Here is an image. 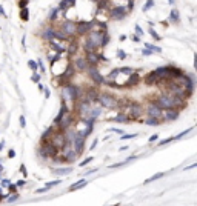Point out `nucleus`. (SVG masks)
Returning <instances> with one entry per match:
<instances>
[{
	"label": "nucleus",
	"mask_w": 197,
	"mask_h": 206,
	"mask_svg": "<svg viewBox=\"0 0 197 206\" xmlns=\"http://www.w3.org/2000/svg\"><path fill=\"white\" fill-rule=\"evenodd\" d=\"M180 74H183L179 68H174V66H163V68H157L154 69L152 72H149L146 75V83L148 85H154L159 83L162 80H166V79H176L179 77Z\"/></svg>",
	"instance_id": "nucleus-1"
},
{
	"label": "nucleus",
	"mask_w": 197,
	"mask_h": 206,
	"mask_svg": "<svg viewBox=\"0 0 197 206\" xmlns=\"http://www.w3.org/2000/svg\"><path fill=\"white\" fill-rule=\"evenodd\" d=\"M88 39L92 42V45H94L96 48H103L106 45V43L109 42V37L106 34V31L105 29H96V28H92L89 31V35H88Z\"/></svg>",
	"instance_id": "nucleus-2"
},
{
	"label": "nucleus",
	"mask_w": 197,
	"mask_h": 206,
	"mask_svg": "<svg viewBox=\"0 0 197 206\" xmlns=\"http://www.w3.org/2000/svg\"><path fill=\"white\" fill-rule=\"evenodd\" d=\"M48 142L51 143V145L54 146V148L57 149V151H59V149H62L63 146L68 143V142H66V137H65V134H63V131H59V132H56V134L52 132V135L49 137Z\"/></svg>",
	"instance_id": "nucleus-3"
},
{
	"label": "nucleus",
	"mask_w": 197,
	"mask_h": 206,
	"mask_svg": "<svg viewBox=\"0 0 197 206\" xmlns=\"http://www.w3.org/2000/svg\"><path fill=\"white\" fill-rule=\"evenodd\" d=\"M37 152H39V155L42 157V159H48V157H56L57 149L54 148V146L49 143V142H43Z\"/></svg>",
	"instance_id": "nucleus-4"
},
{
	"label": "nucleus",
	"mask_w": 197,
	"mask_h": 206,
	"mask_svg": "<svg viewBox=\"0 0 197 206\" xmlns=\"http://www.w3.org/2000/svg\"><path fill=\"white\" fill-rule=\"evenodd\" d=\"M97 102L100 103L102 106H105V108H116L119 105V102L114 99L112 95H109V94H100V95H97Z\"/></svg>",
	"instance_id": "nucleus-5"
},
{
	"label": "nucleus",
	"mask_w": 197,
	"mask_h": 206,
	"mask_svg": "<svg viewBox=\"0 0 197 206\" xmlns=\"http://www.w3.org/2000/svg\"><path fill=\"white\" fill-rule=\"evenodd\" d=\"M128 13V9L126 8H123V6H120V5H116V6H112L111 9H109V19H114V20H120V19H123L125 15H126Z\"/></svg>",
	"instance_id": "nucleus-6"
},
{
	"label": "nucleus",
	"mask_w": 197,
	"mask_h": 206,
	"mask_svg": "<svg viewBox=\"0 0 197 206\" xmlns=\"http://www.w3.org/2000/svg\"><path fill=\"white\" fill-rule=\"evenodd\" d=\"M62 31L66 34V37H71V35H74V34H77V23H74V22H71V20H66L65 23H62Z\"/></svg>",
	"instance_id": "nucleus-7"
},
{
	"label": "nucleus",
	"mask_w": 197,
	"mask_h": 206,
	"mask_svg": "<svg viewBox=\"0 0 197 206\" xmlns=\"http://www.w3.org/2000/svg\"><path fill=\"white\" fill-rule=\"evenodd\" d=\"M71 122H73V114H71L69 111H66L62 117H60V120L57 122V126L63 131V129H66L68 126H71Z\"/></svg>",
	"instance_id": "nucleus-8"
},
{
	"label": "nucleus",
	"mask_w": 197,
	"mask_h": 206,
	"mask_svg": "<svg viewBox=\"0 0 197 206\" xmlns=\"http://www.w3.org/2000/svg\"><path fill=\"white\" fill-rule=\"evenodd\" d=\"M85 137H82V135H75V137H74V140H73V142H71V145H73V148L75 149V152H77V155L79 154H82V152H83V145H85Z\"/></svg>",
	"instance_id": "nucleus-9"
},
{
	"label": "nucleus",
	"mask_w": 197,
	"mask_h": 206,
	"mask_svg": "<svg viewBox=\"0 0 197 206\" xmlns=\"http://www.w3.org/2000/svg\"><path fill=\"white\" fill-rule=\"evenodd\" d=\"M129 111L123 112V114H129V118H139L140 114H142V108L139 105H136V103H126Z\"/></svg>",
	"instance_id": "nucleus-10"
},
{
	"label": "nucleus",
	"mask_w": 197,
	"mask_h": 206,
	"mask_svg": "<svg viewBox=\"0 0 197 206\" xmlns=\"http://www.w3.org/2000/svg\"><path fill=\"white\" fill-rule=\"evenodd\" d=\"M92 28H94V22H80L77 25V34L83 35L86 32H89Z\"/></svg>",
	"instance_id": "nucleus-11"
},
{
	"label": "nucleus",
	"mask_w": 197,
	"mask_h": 206,
	"mask_svg": "<svg viewBox=\"0 0 197 206\" xmlns=\"http://www.w3.org/2000/svg\"><path fill=\"white\" fill-rule=\"evenodd\" d=\"M148 117H156L159 120H162V109L159 106H156L154 103H151L148 106Z\"/></svg>",
	"instance_id": "nucleus-12"
},
{
	"label": "nucleus",
	"mask_w": 197,
	"mask_h": 206,
	"mask_svg": "<svg viewBox=\"0 0 197 206\" xmlns=\"http://www.w3.org/2000/svg\"><path fill=\"white\" fill-rule=\"evenodd\" d=\"M177 117V109H162V120H176Z\"/></svg>",
	"instance_id": "nucleus-13"
},
{
	"label": "nucleus",
	"mask_w": 197,
	"mask_h": 206,
	"mask_svg": "<svg viewBox=\"0 0 197 206\" xmlns=\"http://www.w3.org/2000/svg\"><path fill=\"white\" fill-rule=\"evenodd\" d=\"M88 69H89V74H91L92 80H94L96 83H102V82H103V77L100 75V72L97 71V68H96V66H89Z\"/></svg>",
	"instance_id": "nucleus-14"
},
{
	"label": "nucleus",
	"mask_w": 197,
	"mask_h": 206,
	"mask_svg": "<svg viewBox=\"0 0 197 206\" xmlns=\"http://www.w3.org/2000/svg\"><path fill=\"white\" fill-rule=\"evenodd\" d=\"M74 66L79 69V71H85L86 68H88V63H86L85 58H77V60L74 62Z\"/></svg>",
	"instance_id": "nucleus-15"
},
{
	"label": "nucleus",
	"mask_w": 197,
	"mask_h": 206,
	"mask_svg": "<svg viewBox=\"0 0 197 206\" xmlns=\"http://www.w3.org/2000/svg\"><path fill=\"white\" fill-rule=\"evenodd\" d=\"M88 185V182L86 180H83V178H82V180H79L77 183H74L73 186L69 188V191H77V189H80V188H83V186H86Z\"/></svg>",
	"instance_id": "nucleus-16"
},
{
	"label": "nucleus",
	"mask_w": 197,
	"mask_h": 206,
	"mask_svg": "<svg viewBox=\"0 0 197 206\" xmlns=\"http://www.w3.org/2000/svg\"><path fill=\"white\" fill-rule=\"evenodd\" d=\"M20 19L23 20V22H28L29 20V11H28V8H22L20 9Z\"/></svg>",
	"instance_id": "nucleus-17"
},
{
	"label": "nucleus",
	"mask_w": 197,
	"mask_h": 206,
	"mask_svg": "<svg viewBox=\"0 0 197 206\" xmlns=\"http://www.w3.org/2000/svg\"><path fill=\"white\" fill-rule=\"evenodd\" d=\"M75 3V0H62V3H60V9H68L69 6H73Z\"/></svg>",
	"instance_id": "nucleus-18"
},
{
	"label": "nucleus",
	"mask_w": 197,
	"mask_h": 206,
	"mask_svg": "<svg viewBox=\"0 0 197 206\" xmlns=\"http://www.w3.org/2000/svg\"><path fill=\"white\" fill-rule=\"evenodd\" d=\"M94 49H96V46L92 45V42L88 39V37H86V39H85V51L86 52H91V51H94Z\"/></svg>",
	"instance_id": "nucleus-19"
},
{
	"label": "nucleus",
	"mask_w": 197,
	"mask_h": 206,
	"mask_svg": "<svg viewBox=\"0 0 197 206\" xmlns=\"http://www.w3.org/2000/svg\"><path fill=\"white\" fill-rule=\"evenodd\" d=\"M43 39H46V40L54 39V28H48V29H45V32H43Z\"/></svg>",
	"instance_id": "nucleus-20"
},
{
	"label": "nucleus",
	"mask_w": 197,
	"mask_h": 206,
	"mask_svg": "<svg viewBox=\"0 0 197 206\" xmlns=\"http://www.w3.org/2000/svg\"><path fill=\"white\" fill-rule=\"evenodd\" d=\"M69 172H73V168H60V169H54V174H69Z\"/></svg>",
	"instance_id": "nucleus-21"
},
{
	"label": "nucleus",
	"mask_w": 197,
	"mask_h": 206,
	"mask_svg": "<svg viewBox=\"0 0 197 206\" xmlns=\"http://www.w3.org/2000/svg\"><path fill=\"white\" fill-rule=\"evenodd\" d=\"M169 20L174 22V23H177V22H179V11L177 9H173L171 13H169Z\"/></svg>",
	"instance_id": "nucleus-22"
},
{
	"label": "nucleus",
	"mask_w": 197,
	"mask_h": 206,
	"mask_svg": "<svg viewBox=\"0 0 197 206\" xmlns=\"http://www.w3.org/2000/svg\"><path fill=\"white\" fill-rule=\"evenodd\" d=\"M146 125H149V126H157V125H160V120L156 117H148L146 118Z\"/></svg>",
	"instance_id": "nucleus-23"
},
{
	"label": "nucleus",
	"mask_w": 197,
	"mask_h": 206,
	"mask_svg": "<svg viewBox=\"0 0 197 206\" xmlns=\"http://www.w3.org/2000/svg\"><path fill=\"white\" fill-rule=\"evenodd\" d=\"M51 135H52V128H48L46 131L43 132V135H42V143H43V142H48Z\"/></svg>",
	"instance_id": "nucleus-24"
},
{
	"label": "nucleus",
	"mask_w": 197,
	"mask_h": 206,
	"mask_svg": "<svg viewBox=\"0 0 197 206\" xmlns=\"http://www.w3.org/2000/svg\"><path fill=\"white\" fill-rule=\"evenodd\" d=\"M145 48H146V49H149V51H152V52H162V48H159L156 45H151V43H146Z\"/></svg>",
	"instance_id": "nucleus-25"
},
{
	"label": "nucleus",
	"mask_w": 197,
	"mask_h": 206,
	"mask_svg": "<svg viewBox=\"0 0 197 206\" xmlns=\"http://www.w3.org/2000/svg\"><path fill=\"white\" fill-rule=\"evenodd\" d=\"M112 120H114V122H119V123H123V122H126V120H128V117H126V114H123V112H122L120 116L114 117Z\"/></svg>",
	"instance_id": "nucleus-26"
},
{
	"label": "nucleus",
	"mask_w": 197,
	"mask_h": 206,
	"mask_svg": "<svg viewBox=\"0 0 197 206\" xmlns=\"http://www.w3.org/2000/svg\"><path fill=\"white\" fill-rule=\"evenodd\" d=\"M152 5H154V2H152V0H146V3L143 5V8H142V11H143V13H146L148 9H151V8H152Z\"/></svg>",
	"instance_id": "nucleus-27"
},
{
	"label": "nucleus",
	"mask_w": 197,
	"mask_h": 206,
	"mask_svg": "<svg viewBox=\"0 0 197 206\" xmlns=\"http://www.w3.org/2000/svg\"><path fill=\"white\" fill-rule=\"evenodd\" d=\"M160 177H163V174H162V172H159V174H156V175H152V177H149V178H148V180H146L145 183H146V185H148V183H151V182H156V180H157V178H160Z\"/></svg>",
	"instance_id": "nucleus-28"
},
{
	"label": "nucleus",
	"mask_w": 197,
	"mask_h": 206,
	"mask_svg": "<svg viewBox=\"0 0 197 206\" xmlns=\"http://www.w3.org/2000/svg\"><path fill=\"white\" fill-rule=\"evenodd\" d=\"M134 137H137V134H122L120 140H131V138H134Z\"/></svg>",
	"instance_id": "nucleus-29"
},
{
	"label": "nucleus",
	"mask_w": 197,
	"mask_h": 206,
	"mask_svg": "<svg viewBox=\"0 0 197 206\" xmlns=\"http://www.w3.org/2000/svg\"><path fill=\"white\" fill-rule=\"evenodd\" d=\"M75 51H77V45H75V42H71V45H69V48H68V52L73 54V52H75Z\"/></svg>",
	"instance_id": "nucleus-30"
},
{
	"label": "nucleus",
	"mask_w": 197,
	"mask_h": 206,
	"mask_svg": "<svg viewBox=\"0 0 197 206\" xmlns=\"http://www.w3.org/2000/svg\"><path fill=\"white\" fill-rule=\"evenodd\" d=\"M149 34L152 35V39H154L156 42H159V40H160V35H159V34H157V32H156L154 29H152V28L149 29Z\"/></svg>",
	"instance_id": "nucleus-31"
},
{
	"label": "nucleus",
	"mask_w": 197,
	"mask_h": 206,
	"mask_svg": "<svg viewBox=\"0 0 197 206\" xmlns=\"http://www.w3.org/2000/svg\"><path fill=\"white\" fill-rule=\"evenodd\" d=\"M60 183H62V182H60V180H52V182H48V183H46V185H45V186H48L49 189H51L52 186H56V185H60Z\"/></svg>",
	"instance_id": "nucleus-32"
},
{
	"label": "nucleus",
	"mask_w": 197,
	"mask_h": 206,
	"mask_svg": "<svg viewBox=\"0 0 197 206\" xmlns=\"http://www.w3.org/2000/svg\"><path fill=\"white\" fill-rule=\"evenodd\" d=\"M31 80H32V82H34V83H39V82H40V74H37V72L34 71V74H32Z\"/></svg>",
	"instance_id": "nucleus-33"
},
{
	"label": "nucleus",
	"mask_w": 197,
	"mask_h": 206,
	"mask_svg": "<svg viewBox=\"0 0 197 206\" xmlns=\"http://www.w3.org/2000/svg\"><path fill=\"white\" fill-rule=\"evenodd\" d=\"M28 66L32 69V71H37V62H34V60H29V62H28Z\"/></svg>",
	"instance_id": "nucleus-34"
},
{
	"label": "nucleus",
	"mask_w": 197,
	"mask_h": 206,
	"mask_svg": "<svg viewBox=\"0 0 197 206\" xmlns=\"http://www.w3.org/2000/svg\"><path fill=\"white\" fill-rule=\"evenodd\" d=\"M92 160H94V159H92V157H88V159H85L83 161H80V163H79V166H85V165H88V163H91V161Z\"/></svg>",
	"instance_id": "nucleus-35"
},
{
	"label": "nucleus",
	"mask_w": 197,
	"mask_h": 206,
	"mask_svg": "<svg viewBox=\"0 0 197 206\" xmlns=\"http://www.w3.org/2000/svg\"><path fill=\"white\" fill-rule=\"evenodd\" d=\"M11 194H13V192H11ZM17 198H19L17 194H13V196H9V197H8V202H9V203H13V202H15Z\"/></svg>",
	"instance_id": "nucleus-36"
},
{
	"label": "nucleus",
	"mask_w": 197,
	"mask_h": 206,
	"mask_svg": "<svg viewBox=\"0 0 197 206\" xmlns=\"http://www.w3.org/2000/svg\"><path fill=\"white\" fill-rule=\"evenodd\" d=\"M174 140H177V138H176V137H169V138H166V140H162L160 145H166V143H169V142H174Z\"/></svg>",
	"instance_id": "nucleus-37"
},
{
	"label": "nucleus",
	"mask_w": 197,
	"mask_h": 206,
	"mask_svg": "<svg viewBox=\"0 0 197 206\" xmlns=\"http://www.w3.org/2000/svg\"><path fill=\"white\" fill-rule=\"evenodd\" d=\"M20 126H22V128L26 126V118H25V116H20Z\"/></svg>",
	"instance_id": "nucleus-38"
},
{
	"label": "nucleus",
	"mask_w": 197,
	"mask_h": 206,
	"mask_svg": "<svg viewBox=\"0 0 197 206\" xmlns=\"http://www.w3.org/2000/svg\"><path fill=\"white\" fill-rule=\"evenodd\" d=\"M19 6H20V9L25 8V6H28V0H20V2H19Z\"/></svg>",
	"instance_id": "nucleus-39"
},
{
	"label": "nucleus",
	"mask_w": 197,
	"mask_h": 206,
	"mask_svg": "<svg viewBox=\"0 0 197 206\" xmlns=\"http://www.w3.org/2000/svg\"><path fill=\"white\" fill-rule=\"evenodd\" d=\"M117 57H119V58H125V57H126V54H125L122 49H119V52H117Z\"/></svg>",
	"instance_id": "nucleus-40"
},
{
	"label": "nucleus",
	"mask_w": 197,
	"mask_h": 206,
	"mask_svg": "<svg viewBox=\"0 0 197 206\" xmlns=\"http://www.w3.org/2000/svg\"><path fill=\"white\" fill-rule=\"evenodd\" d=\"M48 189H49V188H48V186H45V188H40V189H37L36 192H37V194H42V192H46Z\"/></svg>",
	"instance_id": "nucleus-41"
},
{
	"label": "nucleus",
	"mask_w": 197,
	"mask_h": 206,
	"mask_svg": "<svg viewBox=\"0 0 197 206\" xmlns=\"http://www.w3.org/2000/svg\"><path fill=\"white\" fill-rule=\"evenodd\" d=\"M15 188H17L15 185H11V183L8 185V189H9V192H15Z\"/></svg>",
	"instance_id": "nucleus-42"
},
{
	"label": "nucleus",
	"mask_w": 197,
	"mask_h": 206,
	"mask_svg": "<svg viewBox=\"0 0 197 206\" xmlns=\"http://www.w3.org/2000/svg\"><path fill=\"white\" fill-rule=\"evenodd\" d=\"M136 32H137V35H143V31L140 29V26L136 25Z\"/></svg>",
	"instance_id": "nucleus-43"
},
{
	"label": "nucleus",
	"mask_w": 197,
	"mask_h": 206,
	"mask_svg": "<svg viewBox=\"0 0 197 206\" xmlns=\"http://www.w3.org/2000/svg\"><path fill=\"white\" fill-rule=\"evenodd\" d=\"M142 54H143V56H151V54H152V51H149V49H146V48H145V49L142 51Z\"/></svg>",
	"instance_id": "nucleus-44"
},
{
	"label": "nucleus",
	"mask_w": 197,
	"mask_h": 206,
	"mask_svg": "<svg viewBox=\"0 0 197 206\" xmlns=\"http://www.w3.org/2000/svg\"><path fill=\"white\" fill-rule=\"evenodd\" d=\"M20 172L26 177V168H25V165H22V166H20Z\"/></svg>",
	"instance_id": "nucleus-45"
},
{
	"label": "nucleus",
	"mask_w": 197,
	"mask_h": 206,
	"mask_svg": "<svg viewBox=\"0 0 197 206\" xmlns=\"http://www.w3.org/2000/svg\"><path fill=\"white\" fill-rule=\"evenodd\" d=\"M159 138V135L157 134H154V135H151V138H149V142H156V140Z\"/></svg>",
	"instance_id": "nucleus-46"
},
{
	"label": "nucleus",
	"mask_w": 197,
	"mask_h": 206,
	"mask_svg": "<svg viewBox=\"0 0 197 206\" xmlns=\"http://www.w3.org/2000/svg\"><path fill=\"white\" fill-rule=\"evenodd\" d=\"M8 155L11 157V159H14V157H15V151H13V149H11L9 152H8Z\"/></svg>",
	"instance_id": "nucleus-47"
},
{
	"label": "nucleus",
	"mask_w": 197,
	"mask_h": 206,
	"mask_svg": "<svg viewBox=\"0 0 197 206\" xmlns=\"http://www.w3.org/2000/svg\"><path fill=\"white\" fill-rule=\"evenodd\" d=\"M8 185H9V180H2V186L8 188Z\"/></svg>",
	"instance_id": "nucleus-48"
},
{
	"label": "nucleus",
	"mask_w": 197,
	"mask_h": 206,
	"mask_svg": "<svg viewBox=\"0 0 197 206\" xmlns=\"http://www.w3.org/2000/svg\"><path fill=\"white\" fill-rule=\"evenodd\" d=\"M133 40H134L136 43H137V42H140V35H136V34H134V37H133Z\"/></svg>",
	"instance_id": "nucleus-49"
},
{
	"label": "nucleus",
	"mask_w": 197,
	"mask_h": 206,
	"mask_svg": "<svg viewBox=\"0 0 197 206\" xmlns=\"http://www.w3.org/2000/svg\"><path fill=\"white\" fill-rule=\"evenodd\" d=\"M25 185V180H19L17 182V185H15V186H23Z\"/></svg>",
	"instance_id": "nucleus-50"
},
{
	"label": "nucleus",
	"mask_w": 197,
	"mask_h": 206,
	"mask_svg": "<svg viewBox=\"0 0 197 206\" xmlns=\"http://www.w3.org/2000/svg\"><path fill=\"white\" fill-rule=\"evenodd\" d=\"M0 15H6V14H5V9H3L2 5H0Z\"/></svg>",
	"instance_id": "nucleus-51"
},
{
	"label": "nucleus",
	"mask_w": 197,
	"mask_h": 206,
	"mask_svg": "<svg viewBox=\"0 0 197 206\" xmlns=\"http://www.w3.org/2000/svg\"><path fill=\"white\" fill-rule=\"evenodd\" d=\"M43 91H45V97H46V99H49V89H45V88H43Z\"/></svg>",
	"instance_id": "nucleus-52"
},
{
	"label": "nucleus",
	"mask_w": 197,
	"mask_h": 206,
	"mask_svg": "<svg viewBox=\"0 0 197 206\" xmlns=\"http://www.w3.org/2000/svg\"><path fill=\"white\" fill-rule=\"evenodd\" d=\"M119 40H120V42H125V40H126V35H125V34H123V35H120V39H119Z\"/></svg>",
	"instance_id": "nucleus-53"
},
{
	"label": "nucleus",
	"mask_w": 197,
	"mask_h": 206,
	"mask_svg": "<svg viewBox=\"0 0 197 206\" xmlns=\"http://www.w3.org/2000/svg\"><path fill=\"white\" fill-rule=\"evenodd\" d=\"M96 145H97V140H94V142L91 143V149H94V148H96Z\"/></svg>",
	"instance_id": "nucleus-54"
},
{
	"label": "nucleus",
	"mask_w": 197,
	"mask_h": 206,
	"mask_svg": "<svg viewBox=\"0 0 197 206\" xmlns=\"http://www.w3.org/2000/svg\"><path fill=\"white\" fill-rule=\"evenodd\" d=\"M37 85H39V89H40V91H43V88H45V86H43V85H42L40 82H39V83H37Z\"/></svg>",
	"instance_id": "nucleus-55"
},
{
	"label": "nucleus",
	"mask_w": 197,
	"mask_h": 206,
	"mask_svg": "<svg viewBox=\"0 0 197 206\" xmlns=\"http://www.w3.org/2000/svg\"><path fill=\"white\" fill-rule=\"evenodd\" d=\"M2 198H6V196H3V194L0 192V200H2Z\"/></svg>",
	"instance_id": "nucleus-56"
},
{
	"label": "nucleus",
	"mask_w": 197,
	"mask_h": 206,
	"mask_svg": "<svg viewBox=\"0 0 197 206\" xmlns=\"http://www.w3.org/2000/svg\"><path fill=\"white\" fill-rule=\"evenodd\" d=\"M2 148H3V142H0V151H2Z\"/></svg>",
	"instance_id": "nucleus-57"
},
{
	"label": "nucleus",
	"mask_w": 197,
	"mask_h": 206,
	"mask_svg": "<svg viewBox=\"0 0 197 206\" xmlns=\"http://www.w3.org/2000/svg\"><path fill=\"white\" fill-rule=\"evenodd\" d=\"M169 3H171V5H173V3H174V0H169Z\"/></svg>",
	"instance_id": "nucleus-58"
},
{
	"label": "nucleus",
	"mask_w": 197,
	"mask_h": 206,
	"mask_svg": "<svg viewBox=\"0 0 197 206\" xmlns=\"http://www.w3.org/2000/svg\"><path fill=\"white\" fill-rule=\"evenodd\" d=\"M0 174H2V166H0Z\"/></svg>",
	"instance_id": "nucleus-59"
},
{
	"label": "nucleus",
	"mask_w": 197,
	"mask_h": 206,
	"mask_svg": "<svg viewBox=\"0 0 197 206\" xmlns=\"http://www.w3.org/2000/svg\"><path fill=\"white\" fill-rule=\"evenodd\" d=\"M0 166H2V165H0Z\"/></svg>",
	"instance_id": "nucleus-60"
}]
</instances>
